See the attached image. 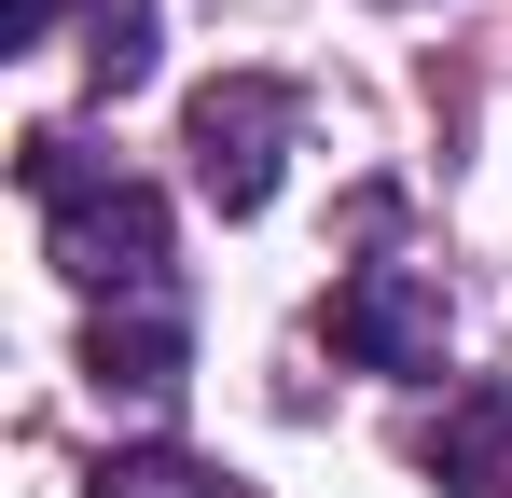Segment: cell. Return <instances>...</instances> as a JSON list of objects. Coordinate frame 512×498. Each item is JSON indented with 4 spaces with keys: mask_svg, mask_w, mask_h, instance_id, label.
<instances>
[{
    "mask_svg": "<svg viewBox=\"0 0 512 498\" xmlns=\"http://www.w3.org/2000/svg\"><path fill=\"white\" fill-rule=\"evenodd\" d=\"M14 166H28V194L56 208V263L84 277L97 305H139V291L167 277V194H153V180L97 166L84 139H56V125H42V139H28Z\"/></svg>",
    "mask_w": 512,
    "mask_h": 498,
    "instance_id": "6da1fadb",
    "label": "cell"
},
{
    "mask_svg": "<svg viewBox=\"0 0 512 498\" xmlns=\"http://www.w3.org/2000/svg\"><path fill=\"white\" fill-rule=\"evenodd\" d=\"M180 139H194V194H208L222 222H250V208H277V166L305 139V97L277 70H222V83H194Z\"/></svg>",
    "mask_w": 512,
    "mask_h": 498,
    "instance_id": "7a4b0ae2",
    "label": "cell"
},
{
    "mask_svg": "<svg viewBox=\"0 0 512 498\" xmlns=\"http://www.w3.org/2000/svg\"><path fill=\"white\" fill-rule=\"evenodd\" d=\"M333 360H360V374H443V291L402 277V263H360L333 291Z\"/></svg>",
    "mask_w": 512,
    "mask_h": 498,
    "instance_id": "3957f363",
    "label": "cell"
},
{
    "mask_svg": "<svg viewBox=\"0 0 512 498\" xmlns=\"http://www.w3.org/2000/svg\"><path fill=\"white\" fill-rule=\"evenodd\" d=\"M84 374L97 388H125V402H167L180 374H194V332H180V305H97V332H84Z\"/></svg>",
    "mask_w": 512,
    "mask_h": 498,
    "instance_id": "277c9868",
    "label": "cell"
},
{
    "mask_svg": "<svg viewBox=\"0 0 512 498\" xmlns=\"http://www.w3.org/2000/svg\"><path fill=\"white\" fill-rule=\"evenodd\" d=\"M416 471L443 498H499L512 485V388H457V402L416 429Z\"/></svg>",
    "mask_w": 512,
    "mask_h": 498,
    "instance_id": "5b68a950",
    "label": "cell"
},
{
    "mask_svg": "<svg viewBox=\"0 0 512 498\" xmlns=\"http://www.w3.org/2000/svg\"><path fill=\"white\" fill-rule=\"evenodd\" d=\"M84 498H250L222 457H194V443H125V457H97Z\"/></svg>",
    "mask_w": 512,
    "mask_h": 498,
    "instance_id": "8992f818",
    "label": "cell"
},
{
    "mask_svg": "<svg viewBox=\"0 0 512 498\" xmlns=\"http://www.w3.org/2000/svg\"><path fill=\"white\" fill-rule=\"evenodd\" d=\"M84 83L97 97H139L153 83V0H84Z\"/></svg>",
    "mask_w": 512,
    "mask_h": 498,
    "instance_id": "52a82bcc",
    "label": "cell"
},
{
    "mask_svg": "<svg viewBox=\"0 0 512 498\" xmlns=\"http://www.w3.org/2000/svg\"><path fill=\"white\" fill-rule=\"evenodd\" d=\"M56 28V0H0V42H42Z\"/></svg>",
    "mask_w": 512,
    "mask_h": 498,
    "instance_id": "ba28073f",
    "label": "cell"
}]
</instances>
